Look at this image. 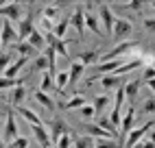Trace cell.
Returning a JSON list of instances; mask_svg holds the SVG:
<instances>
[{
	"instance_id": "1",
	"label": "cell",
	"mask_w": 155,
	"mask_h": 148,
	"mask_svg": "<svg viewBox=\"0 0 155 148\" xmlns=\"http://www.w3.org/2000/svg\"><path fill=\"white\" fill-rule=\"evenodd\" d=\"M153 124H155V122L151 120V122H147V124H142L140 129H131L129 137H125V148H133L138 142H142V137H144V135H147V133L153 129Z\"/></svg>"
},
{
	"instance_id": "2",
	"label": "cell",
	"mask_w": 155,
	"mask_h": 148,
	"mask_svg": "<svg viewBox=\"0 0 155 148\" xmlns=\"http://www.w3.org/2000/svg\"><path fill=\"white\" fill-rule=\"evenodd\" d=\"M133 48H138V41H120L116 48L109 50L107 55L103 57V63H107V61H116L120 55H127V52H131Z\"/></svg>"
},
{
	"instance_id": "3",
	"label": "cell",
	"mask_w": 155,
	"mask_h": 148,
	"mask_svg": "<svg viewBox=\"0 0 155 148\" xmlns=\"http://www.w3.org/2000/svg\"><path fill=\"white\" fill-rule=\"evenodd\" d=\"M133 33V24L129 22V20H116L114 22V31H111V35L116 37L118 41H127V37Z\"/></svg>"
},
{
	"instance_id": "4",
	"label": "cell",
	"mask_w": 155,
	"mask_h": 148,
	"mask_svg": "<svg viewBox=\"0 0 155 148\" xmlns=\"http://www.w3.org/2000/svg\"><path fill=\"white\" fill-rule=\"evenodd\" d=\"M66 133H72V131H70V126H68L64 120H61V118H53V126H50V131H48L53 148H55V144L59 142V137H61V135H66Z\"/></svg>"
},
{
	"instance_id": "5",
	"label": "cell",
	"mask_w": 155,
	"mask_h": 148,
	"mask_svg": "<svg viewBox=\"0 0 155 148\" xmlns=\"http://www.w3.org/2000/svg\"><path fill=\"white\" fill-rule=\"evenodd\" d=\"M70 26L79 33V39H83V35H85V11H83L81 5L74 9V13L70 18Z\"/></svg>"
},
{
	"instance_id": "6",
	"label": "cell",
	"mask_w": 155,
	"mask_h": 148,
	"mask_svg": "<svg viewBox=\"0 0 155 148\" xmlns=\"http://www.w3.org/2000/svg\"><path fill=\"white\" fill-rule=\"evenodd\" d=\"M98 13H101V20H103V26H105V33H103V35H111L116 18H114L109 5H107V2H98Z\"/></svg>"
},
{
	"instance_id": "7",
	"label": "cell",
	"mask_w": 155,
	"mask_h": 148,
	"mask_svg": "<svg viewBox=\"0 0 155 148\" xmlns=\"http://www.w3.org/2000/svg\"><path fill=\"white\" fill-rule=\"evenodd\" d=\"M11 41H18V31L13 28V22L2 20V31H0V48L9 46Z\"/></svg>"
},
{
	"instance_id": "8",
	"label": "cell",
	"mask_w": 155,
	"mask_h": 148,
	"mask_svg": "<svg viewBox=\"0 0 155 148\" xmlns=\"http://www.w3.org/2000/svg\"><path fill=\"white\" fill-rule=\"evenodd\" d=\"M0 15H2V20H9V22H20L22 20V9H20L18 2H7L5 7H0Z\"/></svg>"
},
{
	"instance_id": "9",
	"label": "cell",
	"mask_w": 155,
	"mask_h": 148,
	"mask_svg": "<svg viewBox=\"0 0 155 148\" xmlns=\"http://www.w3.org/2000/svg\"><path fill=\"white\" fill-rule=\"evenodd\" d=\"M133 124H136V111H133V107H129V111L125 113V118H122V129H120V135H118V146L125 144V135L131 133Z\"/></svg>"
},
{
	"instance_id": "10",
	"label": "cell",
	"mask_w": 155,
	"mask_h": 148,
	"mask_svg": "<svg viewBox=\"0 0 155 148\" xmlns=\"http://www.w3.org/2000/svg\"><path fill=\"white\" fill-rule=\"evenodd\" d=\"M35 31V26H33V13H26L22 20L18 22V39L22 41V39H28V35Z\"/></svg>"
},
{
	"instance_id": "11",
	"label": "cell",
	"mask_w": 155,
	"mask_h": 148,
	"mask_svg": "<svg viewBox=\"0 0 155 148\" xmlns=\"http://www.w3.org/2000/svg\"><path fill=\"white\" fill-rule=\"evenodd\" d=\"M2 137L7 142H13L18 137V124H15V113L9 109L7 111V122H5V131H2Z\"/></svg>"
},
{
	"instance_id": "12",
	"label": "cell",
	"mask_w": 155,
	"mask_h": 148,
	"mask_svg": "<svg viewBox=\"0 0 155 148\" xmlns=\"http://www.w3.org/2000/svg\"><path fill=\"white\" fill-rule=\"evenodd\" d=\"M83 72H85V66L81 61H72L70 63V70H68V85H74V83L83 76Z\"/></svg>"
},
{
	"instance_id": "13",
	"label": "cell",
	"mask_w": 155,
	"mask_h": 148,
	"mask_svg": "<svg viewBox=\"0 0 155 148\" xmlns=\"http://www.w3.org/2000/svg\"><path fill=\"white\" fill-rule=\"evenodd\" d=\"M31 129H33V135H35V140H37L39 146H42V148H50V135H48V131L44 129V124L31 126Z\"/></svg>"
},
{
	"instance_id": "14",
	"label": "cell",
	"mask_w": 155,
	"mask_h": 148,
	"mask_svg": "<svg viewBox=\"0 0 155 148\" xmlns=\"http://www.w3.org/2000/svg\"><path fill=\"white\" fill-rule=\"evenodd\" d=\"M101 85L107 94V89H111V87H122L125 81H122V76H116V74H105V76L101 79Z\"/></svg>"
},
{
	"instance_id": "15",
	"label": "cell",
	"mask_w": 155,
	"mask_h": 148,
	"mask_svg": "<svg viewBox=\"0 0 155 148\" xmlns=\"http://www.w3.org/2000/svg\"><path fill=\"white\" fill-rule=\"evenodd\" d=\"M98 57H101V50H98V48H90V50H85V52H81L77 61H81L83 66H94V63L98 61Z\"/></svg>"
},
{
	"instance_id": "16",
	"label": "cell",
	"mask_w": 155,
	"mask_h": 148,
	"mask_svg": "<svg viewBox=\"0 0 155 148\" xmlns=\"http://www.w3.org/2000/svg\"><path fill=\"white\" fill-rule=\"evenodd\" d=\"M35 100H37L39 105H42V107H46L50 113H55V111H57V102H55L53 98H50L48 94H44L42 89H37V92H35Z\"/></svg>"
},
{
	"instance_id": "17",
	"label": "cell",
	"mask_w": 155,
	"mask_h": 148,
	"mask_svg": "<svg viewBox=\"0 0 155 148\" xmlns=\"http://www.w3.org/2000/svg\"><path fill=\"white\" fill-rule=\"evenodd\" d=\"M18 113L20 115H22V118L31 124V126H39V124H44L42 122V118H39V115L35 113V111H31V109H26V107H22V105H20V107H18Z\"/></svg>"
},
{
	"instance_id": "18",
	"label": "cell",
	"mask_w": 155,
	"mask_h": 148,
	"mask_svg": "<svg viewBox=\"0 0 155 148\" xmlns=\"http://www.w3.org/2000/svg\"><path fill=\"white\" fill-rule=\"evenodd\" d=\"M140 87H142V81H129L125 85V100L133 102L138 98V94H140Z\"/></svg>"
},
{
	"instance_id": "19",
	"label": "cell",
	"mask_w": 155,
	"mask_h": 148,
	"mask_svg": "<svg viewBox=\"0 0 155 148\" xmlns=\"http://www.w3.org/2000/svg\"><path fill=\"white\" fill-rule=\"evenodd\" d=\"M92 100H94V102H92V107H94V118H96V115H103L105 107L109 105V96H107V94H101V96H94Z\"/></svg>"
},
{
	"instance_id": "20",
	"label": "cell",
	"mask_w": 155,
	"mask_h": 148,
	"mask_svg": "<svg viewBox=\"0 0 155 148\" xmlns=\"http://www.w3.org/2000/svg\"><path fill=\"white\" fill-rule=\"evenodd\" d=\"M28 44L33 46L35 50H44V48H46V39H44V33H39V31L35 28L33 33L28 35Z\"/></svg>"
},
{
	"instance_id": "21",
	"label": "cell",
	"mask_w": 155,
	"mask_h": 148,
	"mask_svg": "<svg viewBox=\"0 0 155 148\" xmlns=\"http://www.w3.org/2000/svg\"><path fill=\"white\" fill-rule=\"evenodd\" d=\"M85 131H87L85 135H92V137H96V140H111V137H114L111 133L103 131L101 126H96V124H87V126H85Z\"/></svg>"
},
{
	"instance_id": "22",
	"label": "cell",
	"mask_w": 155,
	"mask_h": 148,
	"mask_svg": "<svg viewBox=\"0 0 155 148\" xmlns=\"http://www.w3.org/2000/svg\"><path fill=\"white\" fill-rule=\"evenodd\" d=\"M85 26H87L94 35L103 37V31H101V26H98V20H96V15L92 13V11H85Z\"/></svg>"
},
{
	"instance_id": "23",
	"label": "cell",
	"mask_w": 155,
	"mask_h": 148,
	"mask_svg": "<svg viewBox=\"0 0 155 148\" xmlns=\"http://www.w3.org/2000/svg\"><path fill=\"white\" fill-rule=\"evenodd\" d=\"M122 66V61H107V63H101V66H92V68H94L96 72H103V76H105V74H111V72H116L118 68Z\"/></svg>"
},
{
	"instance_id": "24",
	"label": "cell",
	"mask_w": 155,
	"mask_h": 148,
	"mask_svg": "<svg viewBox=\"0 0 155 148\" xmlns=\"http://www.w3.org/2000/svg\"><path fill=\"white\" fill-rule=\"evenodd\" d=\"M94 124H96V126H101L103 131L111 133L114 137H118V131L111 126V122H109V118H107V115H96V118H94Z\"/></svg>"
},
{
	"instance_id": "25",
	"label": "cell",
	"mask_w": 155,
	"mask_h": 148,
	"mask_svg": "<svg viewBox=\"0 0 155 148\" xmlns=\"http://www.w3.org/2000/svg\"><path fill=\"white\" fill-rule=\"evenodd\" d=\"M83 105H87V100L83 96H74V98H70L66 102H59V107H64V109H81Z\"/></svg>"
},
{
	"instance_id": "26",
	"label": "cell",
	"mask_w": 155,
	"mask_h": 148,
	"mask_svg": "<svg viewBox=\"0 0 155 148\" xmlns=\"http://www.w3.org/2000/svg\"><path fill=\"white\" fill-rule=\"evenodd\" d=\"M68 28H70V18L61 20V22L53 28V35H55L57 39H64V37H66V33H68Z\"/></svg>"
},
{
	"instance_id": "27",
	"label": "cell",
	"mask_w": 155,
	"mask_h": 148,
	"mask_svg": "<svg viewBox=\"0 0 155 148\" xmlns=\"http://www.w3.org/2000/svg\"><path fill=\"white\" fill-rule=\"evenodd\" d=\"M24 98H26V89H24V85L13 87V96H11V105H13V107H20V105L24 102Z\"/></svg>"
},
{
	"instance_id": "28",
	"label": "cell",
	"mask_w": 155,
	"mask_h": 148,
	"mask_svg": "<svg viewBox=\"0 0 155 148\" xmlns=\"http://www.w3.org/2000/svg\"><path fill=\"white\" fill-rule=\"evenodd\" d=\"M74 148H94V137L92 135H79L74 140Z\"/></svg>"
},
{
	"instance_id": "29",
	"label": "cell",
	"mask_w": 155,
	"mask_h": 148,
	"mask_svg": "<svg viewBox=\"0 0 155 148\" xmlns=\"http://www.w3.org/2000/svg\"><path fill=\"white\" fill-rule=\"evenodd\" d=\"M18 55H20V57L31 59V57L35 55V48L31 46V44H26V41H20V44H18Z\"/></svg>"
},
{
	"instance_id": "30",
	"label": "cell",
	"mask_w": 155,
	"mask_h": 148,
	"mask_svg": "<svg viewBox=\"0 0 155 148\" xmlns=\"http://www.w3.org/2000/svg\"><path fill=\"white\" fill-rule=\"evenodd\" d=\"M24 83V79H7L0 76V89H9V87H20Z\"/></svg>"
},
{
	"instance_id": "31",
	"label": "cell",
	"mask_w": 155,
	"mask_h": 148,
	"mask_svg": "<svg viewBox=\"0 0 155 148\" xmlns=\"http://www.w3.org/2000/svg\"><path fill=\"white\" fill-rule=\"evenodd\" d=\"M33 70H35V72H48V61H46L44 55L35 57V61H33Z\"/></svg>"
},
{
	"instance_id": "32",
	"label": "cell",
	"mask_w": 155,
	"mask_h": 148,
	"mask_svg": "<svg viewBox=\"0 0 155 148\" xmlns=\"http://www.w3.org/2000/svg\"><path fill=\"white\" fill-rule=\"evenodd\" d=\"M11 55H9V52H0V76H2V74H5V70L9 68V66H11Z\"/></svg>"
},
{
	"instance_id": "33",
	"label": "cell",
	"mask_w": 155,
	"mask_h": 148,
	"mask_svg": "<svg viewBox=\"0 0 155 148\" xmlns=\"http://www.w3.org/2000/svg\"><path fill=\"white\" fill-rule=\"evenodd\" d=\"M53 87H55V85H53V79H50V74H48V72H44V76H42V92H44V94H48Z\"/></svg>"
},
{
	"instance_id": "34",
	"label": "cell",
	"mask_w": 155,
	"mask_h": 148,
	"mask_svg": "<svg viewBox=\"0 0 155 148\" xmlns=\"http://www.w3.org/2000/svg\"><path fill=\"white\" fill-rule=\"evenodd\" d=\"M70 135H74V133H66V135H61L59 137V142L55 144V148H70V144H72V137Z\"/></svg>"
},
{
	"instance_id": "35",
	"label": "cell",
	"mask_w": 155,
	"mask_h": 148,
	"mask_svg": "<svg viewBox=\"0 0 155 148\" xmlns=\"http://www.w3.org/2000/svg\"><path fill=\"white\" fill-rule=\"evenodd\" d=\"M55 83H57V87H59V89H64V87L68 85V72H57Z\"/></svg>"
},
{
	"instance_id": "36",
	"label": "cell",
	"mask_w": 155,
	"mask_h": 148,
	"mask_svg": "<svg viewBox=\"0 0 155 148\" xmlns=\"http://www.w3.org/2000/svg\"><path fill=\"white\" fill-rule=\"evenodd\" d=\"M142 113H155V96H149L147 100H144Z\"/></svg>"
},
{
	"instance_id": "37",
	"label": "cell",
	"mask_w": 155,
	"mask_h": 148,
	"mask_svg": "<svg viewBox=\"0 0 155 148\" xmlns=\"http://www.w3.org/2000/svg\"><path fill=\"white\" fill-rule=\"evenodd\" d=\"M57 11H59V5H55V7H46L42 18H46V20H50V22H53V20L57 18Z\"/></svg>"
},
{
	"instance_id": "38",
	"label": "cell",
	"mask_w": 155,
	"mask_h": 148,
	"mask_svg": "<svg viewBox=\"0 0 155 148\" xmlns=\"http://www.w3.org/2000/svg\"><path fill=\"white\" fill-rule=\"evenodd\" d=\"M53 22H50V20H46V18H42V20H39V33H42V31H44V33H53Z\"/></svg>"
},
{
	"instance_id": "39",
	"label": "cell",
	"mask_w": 155,
	"mask_h": 148,
	"mask_svg": "<svg viewBox=\"0 0 155 148\" xmlns=\"http://www.w3.org/2000/svg\"><path fill=\"white\" fill-rule=\"evenodd\" d=\"M94 148H118V142H111V140H96Z\"/></svg>"
},
{
	"instance_id": "40",
	"label": "cell",
	"mask_w": 155,
	"mask_h": 148,
	"mask_svg": "<svg viewBox=\"0 0 155 148\" xmlns=\"http://www.w3.org/2000/svg\"><path fill=\"white\" fill-rule=\"evenodd\" d=\"M9 148H28V137H15V140L9 144Z\"/></svg>"
},
{
	"instance_id": "41",
	"label": "cell",
	"mask_w": 155,
	"mask_h": 148,
	"mask_svg": "<svg viewBox=\"0 0 155 148\" xmlns=\"http://www.w3.org/2000/svg\"><path fill=\"white\" fill-rule=\"evenodd\" d=\"M79 111H81V115H83V118L94 120V107H92V105H83V107H81Z\"/></svg>"
},
{
	"instance_id": "42",
	"label": "cell",
	"mask_w": 155,
	"mask_h": 148,
	"mask_svg": "<svg viewBox=\"0 0 155 148\" xmlns=\"http://www.w3.org/2000/svg\"><path fill=\"white\" fill-rule=\"evenodd\" d=\"M151 79H155V68H153V66L144 68V72H142V79H140V81L144 83V81H151Z\"/></svg>"
},
{
	"instance_id": "43",
	"label": "cell",
	"mask_w": 155,
	"mask_h": 148,
	"mask_svg": "<svg viewBox=\"0 0 155 148\" xmlns=\"http://www.w3.org/2000/svg\"><path fill=\"white\" fill-rule=\"evenodd\" d=\"M122 7H127V9H133V11H140L142 9V2L140 0H131V2H120Z\"/></svg>"
},
{
	"instance_id": "44",
	"label": "cell",
	"mask_w": 155,
	"mask_h": 148,
	"mask_svg": "<svg viewBox=\"0 0 155 148\" xmlns=\"http://www.w3.org/2000/svg\"><path fill=\"white\" fill-rule=\"evenodd\" d=\"M144 28L151 31V33H155V18H147V20H144Z\"/></svg>"
},
{
	"instance_id": "45",
	"label": "cell",
	"mask_w": 155,
	"mask_h": 148,
	"mask_svg": "<svg viewBox=\"0 0 155 148\" xmlns=\"http://www.w3.org/2000/svg\"><path fill=\"white\" fill-rule=\"evenodd\" d=\"M144 83H147V87L153 92V96H155V79H151V81H144Z\"/></svg>"
},
{
	"instance_id": "46",
	"label": "cell",
	"mask_w": 155,
	"mask_h": 148,
	"mask_svg": "<svg viewBox=\"0 0 155 148\" xmlns=\"http://www.w3.org/2000/svg\"><path fill=\"white\" fill-rule=\"evenodd\" d=\"M142 144H144V148H155V144H153V142H149V140H144Z\"/></svg>"
},
{
	"instance_id": "47",
	"label": "cell",
	"mask_w": 155,
	"mask_h": 148,
	"mask_svg": "<svg viewBox=\"0 0 155 148\" xmlns=\"http://www.w3.org/2000/svg\"><path fill=\"white\" fill-rule=\"evenodd\" d=\"M149 142H153V144H155V131H153V133L149 135Z\"/></svg>"
},
{
	"instance_id": "48",
	"label": "cell",
	"mask_w": 155,
	"mask_h": 148,
	"mask_svg": "<svg viewBox=\"0 0 155 148\" xmlns=\"http://www.w3.org/2000/svg\"><path fill=\"white\" fill-rule=\"evenodd\" d=\"M0 148H5V144H2V137H0Z\"/></svg>"
},
{
	"instance_id": "49",
	"label": "cell",
	"mask_w": 155,
	"mask_h": 148,
	"mask_svg": "<svg viewBox=\"0 0 155 148\" xmlns=\"http://www.w3.org/2000/svg\"><path fill=\"white\" fill-rule=\"evenodd\" d=\"M2 111H5V109H2V105H0V113H2Z\"/></svg>"
},
{
	"instance_id": "50",
	"label": "cell",
	"mask_w": 155,
	"mask_h": 148,
	"mask_svg": "<svg viewBox=\"0 0 155 148\" xmlns=\"http://www.w3.org/2000/svg\"><path fill=\"white\" fill-rule=\"evenodd\" d=\"M153 7H155V2H153Z\"/></svg>"
}]
</instances>
